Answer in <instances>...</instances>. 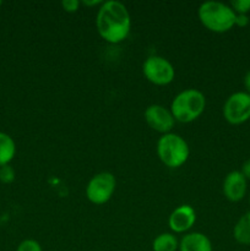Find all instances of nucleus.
Returning <instances> with one entry per match:
<instances>
[{
	"label": "nucleus",
	"mask_w": 250,
	"mask_h": 251,
	"mask_svg": "<svg viewBox=\"0 0 250 251\" xmlns=\"http://www.w3.org/2000/svg\"><path fill=\"white\" fill-rule=\"evenodd\" d=\"M96 27L100 36L108 43L123 42L131 28V19L126 6L115 0L102 2L96 17Z\"/></svg>",
	"instance_id": "nucleus-1"
},
{
	"label": "nucleus",
	"mask_w": 250,
	"mask_h": 251,
	"mask_svg": "<svg viewBox=\"0 0 250 251\" xmlns=\"http://www.w3.org/2000/svg\"><path fill=\"white\" fill-rule=\"evenodd\" d=\"M199 19L201 24L216 33L227 32L235 26V14L230 5L221 1H205L199 7Z\"/></svg>",
	"instance_id": "nucleus-2"
},
{
	"label": "nucleus",
	"mask_w": 250,
	"mask_h": 251,
	"mask_svg": "<svg viewBox=\"0 0 250 251\" xmlns=\"http://www.w3.org/2000/svg\"><path fill=\"white\" fill-rule=\"evenodd\" d=\"M206 107V98L202 92L188 88L175 96L171 104L174 119L180 123H191L198 119Z\"/></svg>",
	"instance_id": "nucleus-3"
},
{
	"label": "nucleus",
	"mask_w": 250,
	"mask_h": 251,
	"mask_svg": "<svg viewBox=\"0 0 250 251\" xmlns=\"http://www.w3.org/2000/svg\"><path fill=\"white\" fill-rule=\"evenodd\" d=\"M157 154L164 166L169 168H179L188 161L190 150L183 137L168 132L162 135L157 142Z\"/></svg>",
	"instance_id": "nucleus-4"
},
{
	"label": "nucleus",
	"mask_w": 250,
	"mask_h": 251,
	"mask_svg": "<svg viewBox=\"0 0 250 251\" xmlns=\"http://www.w3.org/2000/svg\"><path fill=\"white\" fill-rule=\"evenodd\" d=\"M117 186L115 176L109 172H100L92 176L86 186V198L95 205H103L113 196Z\"/></svg>",
	"instance_id": "nucleus-5"
},
{
	"label": "nucleus",
	"mask_w": 250,
	"mask_h": 251,
	"mask_svg": "<svg viewBox=\"0 0 250 251\" xmlns=\"http://www.w3.org/2000/svg\"><path fill=\"white\" fill-rule=\"evenodd\" d=\"M144 75L150 82L157 86H166L174 80L175 71L171 61L159 55H151L142 65Z\"/></svg>",
	"instance_id": "nucleus-6"
},
{
	"label": "nucleus",
	"mask_w": 250,
	"mask_h": 251,
	"mask_svg": "<svg viewBox=\"0 0 250 251\" xmlns=\"http://www.w3.org/2000/svg\"><path fill=\"white\" fill-rule=\"evenodd\" d=\"M223 117L229 124L239 125L250 119V95L235 92L230 95L223 105Z\"/></svg>",
	"instance_id": "nucleus-7"
},
{
	"label": "nucleus",
	"mask_w": 250,
	"mask_h": 251,
	"mask_svg": "<svg viewBox=\"0 0 250 251\" xmlns=\"http://www.w3.org/2000/svg\"><path fill=\"white\" fill-rule=\"evenodd\" d=\"M145 120L152 130L161 134H168L174 126L173 114L161 104H151L145 110Z\"/></svg>",
	"instance_id": "nucleus-8"
},
{
	"label": "nucleus",
	"mask_w": 250,
	"mask_h": 251,
	"mask_svg": "<svg viewBox=\"0 0 250 251\" xmlns=\"http://www.w3.org/2000/svg\"><path fill=\"white\" fill-rule=\"evenodd\" d=\"M223 194L227 200L238 202L247 194V179L240 171H233L225 176L223 180Z\"/></svg>",
	"instance_id": "nucleus-9"
},
{
	"label": "nucleus",
	"mask_w": 250,
	"mask_h": 251,
	"mask_svg": "<svg viewBox=\"0 0 250 251\" xmlns=\"http://www.w3.org/2000/svg\"><path fill=\"white\" fill-rule=\"evenodd\" d=\"M195 221V210L190 205H180L171 213L168 225L174 233H184L193 227Z\"/></svg>",
	"instance_id": "nucleus-10"
},
{
	"label": "nucleus",
	"mask_w": 250,
	"mask_h": 251,
	"mask_svg": "<svg viewBox=\"0 0 250 251\" xmlns=\"http://www.w3.org/2000/svg\"><path fill=\"white\" fill-rule=\"evenodd\" d=\"M179 251H213V248L211 240L205 234L194 232L181 238Z\"/></svg>",
	"instance_id": "nucleus-11"
},
{
	"label": "nucleus",
	"mask_w": 250,
	"mask_h": 251,
	"mask_svg": "<svg viewBox=\"0 0 250 251\" xmlns=\"http://www.w3.org/2000/svg\"><path fill=\"white\" fill-rule=\"evenodd\" d=\"M233 237L239 244L250 245V211L244 213L233 228Z\"/></svg>",
	"instance_id": "nucleus-12"
},
{
	"label": "nucleus",
	"mask_w": 250,
	"mask_h": 251,
	"mask_svg": "<svg viewBox=\"0 0 250 251\" xmlns=\"http://www.w3.org/2000/svg\"><path fill=\"white\" fill-rule=\"evenodd\" d=\"M16 152V146L11 137L0 131V167L6 166L12 161Z\"/></svg>",
	"instance_id": "nucleus-13"
},
{
	"label": "nucleus",
	"mask_w": 250,
	"mask_h": 251,
	"mask_svg": "<svg viewBox=\"0 0 250 251\" xmlns=\"http://www.w3.org/2000/svg\"><path fill=\"white\" fill-rule=\"evenodd\" d=\"M152 249L153 251H176L179 249V242L172 233H162L154 238Z\"/></svg>",
	"instance_id": "nucleus-14"
},
{
	"label": "nucleus",
	"mask_w": 250,
	"mask_h": 251,
	"mask_svg": "<svg viewBox=\"0 0 250 251\" xmlns=\"http://www.w3.org/2000/svg\"><path fill=\"white\" fill-rule=\"evenodd\" d=\"M230 7L235 14L248 15L250 11V0H233L230 2Z\"/></svg>",
	"instance_id": "nucleus-15"
},
{
	"label": "nucleus",
	"mask_w": 250,
	"mask_h": 251,
	"mask_svg": "<svg viewBox=\"0 0 250 251\" xmlns=\"http://www.w3.org/2000/svg\"><path fill=\"white\" fill-rule=\"evenodd\" d=\"M0 180L5 184H10L15 180V171L9 164L0 167Z\"/></svg>",
	"instance_id": "nucleus-16"
},
{
	"label": "nucleus",
	"mask_w": 250,
	"mask_h": 251,
	"mask_svg": "<svg viewBox=\"0 0 250 251\" xmlns=\"http://www.w3.org/2000/svg\"><path fill=\"white\" fill-rule=\"evenodd\" d=\"M16 251H42L41 245L33 239H26L19 245Z\"/></svg>",
	"instance_id": "nucleus-17"
},
{
	"label": "nucleus",
	"mask_w": 250,
	"mask_h": 251,
	"mask_svg": "<svg viewBox=\"0 0 250 251\" xmlns=\"http://www.w3.org/2000/svg\"><path fill=\"white\" fill-rule=\"evenodd\" d=\"M81 2L78 0H63L61 6L66 12H76L80 7Z\"/></svg>",
	"instance_id": "nucleus-18"
},
{
	"label": "nucleus",
	"mask_w": 250,
	"mask_h": 251,
	"mask_svg": "<svg viewBox=\"0 0 250 251\" xmlns=\"http://www.w3.org/2000/svg\"><path fill=\"white\" fill-rule=\"evenodd\" d=\"M248 25H249V16L248 15L237 14V16H235V26L245 27Z\"/></svg>",
	"instance_id": "nucleus-19"
},
{
	"label": "nucleus",
	"mask_w": 250,
	"mask_h": 251,
	"mask_svg": "<svg viewBox=\"0 0 250 251\" xmlns=\"http://www.w3.org/2000/svg\"><path fill=\"white\" fill-rule=\"evenodd\" d=\"M242 174L243 176H245V179H250V158L249 159H247V161L244 162V163H243V166H242Z\"/></svg>",
	"instance_id": "nucleus-20"
},
{
	"label": "nucleus",
	"mask_w": 250,
	"mask_h": 251,
	"mask_svg": "<svg viewBox=\"0 0 250 251\" xmlns=\"http://www.w3.org/2000/svg\"><path fill=\"white\" fill-rule=\"evenodd\" d=\"M243 82H244V87L245 90H247V93H249L250 95V70L245 74Z\"/></svg>",
	"instance_id": "nucleus-21"
},
{
	"label": "nucleus",
	"mask_w": 250,
	"mask_h": 251,
	"mask_svg": "<svg viewBox=\"0 0 250 251\" xmlns=\"http://www.w3.org/2000/svg\"><path fill=\"white\" fill-rule=\"evenodd\" d=\"M83 5H86V6H92V5H97V4H102V1H100V0H93V1H82Z\"/></svg>",
	"instance_id": "nucleus-22"
},
{
	"label": "nucleus",
	"mask_w": 250,
	"mask_h": 251,
	"mask_svg": "<svg viewBox=\"0 0 250 251\" xmlns=\"http://www.w3.org/2000/svg\"><path fill=\"white\" fill-rule=\"evenodd\" d=\"M1 4H2V2H1V1H0V6H1Z\"/></svg>",
	"instance_id": "nucleus-23"
},
{
	"label": "nucleus",
	"mask_w": 250,
	"mask_h": 251,
	"mask_svg": "<svg viewBox=\"0 0 250 251\" xmlns=\"http://www.w3.org/2000/svg\"><path fill=\"white\" fill-rule=\"evenodd\" d=\"M249 202H250V199H249Z\"/></svg>",
	"instance_id": "nucleus-24"
}]
</instances>
